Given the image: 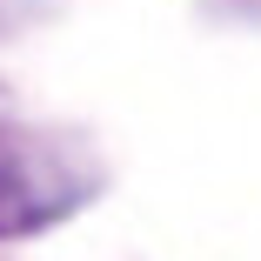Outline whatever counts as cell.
<instances>
[{
  "instance_id": "6da1fadb",
  "label": "cell",
  "mask_w": 261,
  "mask_h": 261,
  "mask_svg": "<svg viewBox=\"0 0 261 261\" xmlns=\"http://www.w3.org/2000/svg\"><path fill=\"white\" fill-rule=\"evenodd\" d=\"M94 188L87 168H67L61 147H40L27 134H0V234H34L61 221Z\"/></svg>"
}]
</instances>
